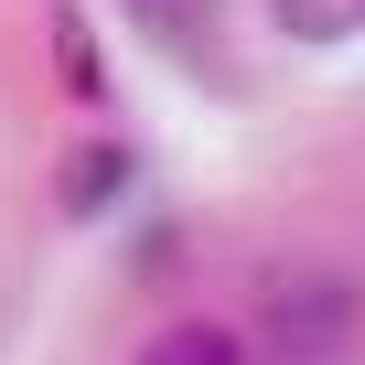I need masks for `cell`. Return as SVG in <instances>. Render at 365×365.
<instances>
[{"label":"cell","mask_w":365,"mask_h":365,"mask_svg":"<svg viewBox=\"0 0 365 365\" xmlns=\"http://www.w3.org/2000/svg\"><path fill=\"white\" fill-rule=\"evenodd\" d=\"M354 322V290L344 279H279L269 290V333H279V365H322Z\"/></svg>","instance_id":"1"},{"label":"cell","mask_w":365,"mask_h":365,"mask_svg":"<svg viewBox=\"0 0 365 365\" xmlns=\"http://www.w3.org/2000/svg\"><path fill=\"white\" fill-rule=\"evenodd\" d=\"M118 194H129V150H118V140L76 150V172H65V215H108Z\"/></svg>","instance_id":"2"},{"label":"cell","mask_w":365,"mask_h":365,"mask_svg":"<svg viewBox=\"0 0 365 365\" xmlns=\"http://www.w3.org/2000/svg\"><path fill=\"white\" fill-rule=\"evenodd\" d=\"M269 22L290 43H354L365 33V0H269Z\"/></svg>","instance_id":"3"},{"label":"cell","mask_w":365,"mask_h":365,"mask_svg":"<svg viewBox=\"0 0 365 365\" xmlns=\"http://www.w3.org/2000/svg\"><path fill=\"white\" fill-rule=\"evenodd\" d=\"M140 365H247V344H237L226 322H172V333H150Z\"/></svg>","instance_id":"4"},{"label":"cell","mask_w":365,"mask_h":365,"mask_svg":"<svg viewBox=\"0 0 365 365\" xmlns=\"http://www.w3.org/2000/svg\"><path fill=\"white\" fill-rule=\"evenodd\" d=\"M54 54H65V86H76V97H97V86H108V76H97V43H86V22H76V11H54Z\"/></svg>","instance_id":"5"}]
</instances>
